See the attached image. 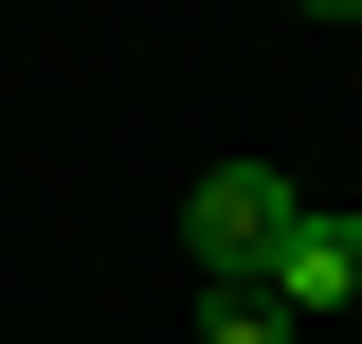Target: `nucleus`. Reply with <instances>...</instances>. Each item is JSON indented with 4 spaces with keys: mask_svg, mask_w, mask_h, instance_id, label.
Here are the masks:
<instances>
[{
    "mask_svg": "<svg viewBox=\"0 0 362 344\" xmlns=\"http://www.w3.org/2000/svg\"><path fill=\"white\" fill-rule=\"evenodd\" d=\"M290 217H308L290 164H199V181H181V254H199V290H272Z\"/></svg>",
    "mask_w": 362,
    "mask_h": 344,
    "instance_id": "1",
    "label": "nucleus"
},
{
    "mask_svg": "<svg viewBox=\"0 0 362 344\" xmlns=\"http://www.w3.org/2000/svg\"><path fill=\"white\" fill-rule=\"evenodd\" d=\"M199 344H308V326H290L272 290H199Z\"/></svg>",
    "mask_w": 362,
    "mask_h": 344,
    "instance_id": "3",
    "label": "nucleus"
},
{
    "mask_svg": "<svg viewBox=\"0 0 362 344\" xmlns=\"http://www.w3.org/2000/svg\"><path fill=\"white\" fill-rule=\"evenodd\" d=\"M272 308H290V326H326V344H362V217H344V200H308V217H290Z\"/></svg>",
    "mask_w": 362,
    "mask_h": 344,
    "instance_id": "2",
    "label": "nucleus"
}]
</instances>
